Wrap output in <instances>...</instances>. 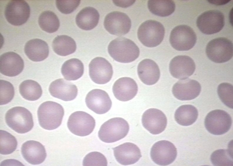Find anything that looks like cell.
<instances>
[{"label": "cell", "mask_w": 233, "mask_h": 166, "mask_svg": "<svg viewBox=\"0 0 233 166\" xmlns=\"http://www.w3.org/2000/svg\"><path fill=\"white\" fill-rule=\"evenodd\" d=\"M17 141L9 133L4 130H0V153L6 155L13 153L16 149Z\"/></svg>", "instance_id": "d6a6232c"}, {"label": "cell", "mask_w": 233, "mask_h": 166, "mask_svg": "<svg viewBox=\"0 0 233 166\" xmlns=\"http://www.w3.org/2000/svg\"><path fill=\"white\" fill-rule=\"evenodd\" d=\"M112 149L116 160L122 165L134 164L142 157L139 148L132 143H125Z\"/></svg>", "instance_id": "ffe728a7"}, {"label": "cell", "mask_w": 233, "mask_h": 166, "mask_svg": "<svg viewBox=\"0 0 233 166\" xmlns=\"http://www.w3.org/2000/svg\"><path fill=\"white\" fill-rule=\"evenodd\" d=\"M64 110L60 104L51 101L45 102L39 107L37 116L39 124L48 130L56 129L61 124Z\"/></svg>", "instance_id": "7a4b0ae2"}, {"label": "cell", "mask_w": 233, "mask_h": 166, "mask_svg": "<svg viewBox=\"0 0 233 166\" xmlns=\"http://www.w3.org/2000/svg\"><path fill=\"white\" fill-rule=\"evenodd\" d=\"M201 86L196 80L189 79H181L173 85L172 91L177 99L182 100L194 99L199 94Z\"/></svg>", "instance_id": "ac0fdd59"}, {"label": "cell", "mask_w": 233, "mask_h": 166, "mask_svg": "<svg viewBox=\"0 0 233 166\" xmlns=\"http://www.w3.org/2000/svg\"><path fill=\"white\" fill-rule=\"evenodd\" d=\"M104 26L110 34L119 36L125 35L129 31L131 21L126 14L119 11H114L106 16Z\"/></svg>", "instance_id": "7c38bea8"}, {"label": "cell", "mask_w": 233, "mask_h": 166, "mask_svg": "<svg viewBox=\"0 0 233 166\" xmlns=\"http://www.w3.org/2000/svg\"><path fill=\"white\" fill-rule=\"evenodd\" d=\"M84 166H107L106 158L101 153L94 152H90L84 157L83 162Z\"/></svg>", "instance_id": "8d00e7d4"}, {"label": "cell", "mask_w": 233, "mask_h": 166, "mask_svg": "<svg viewBox=\"0 0 233 166\" xmlns=\"http://www.w3.org/2000/svg\"><path fill=\"white\" fill-rule=\"evenodd\" d=\"M195 63L190 57L178 55L173 58L169 64V70L174 78L183 79L193 74L195 69Z\"/></svg>", "instance_id": "e0dca14e"}, {"label": "cell", "mask_w": 233, "mask_h": 166, "mask_svg": "<svg viewBox=\"0 0 233 166\" xmlns=\"http://www.w3.org/2000/svg\"><path fill=\"white\" fill-rule=\"evenodd\" d=\"M109 54L114 59L122 63H128L139 57L140 51L134 42L124 37H118L112 41L108 48Z\"/></svg>", "instance_id": "6da1fadb"}, {"label": "cell", "mask_w": 233, "mask_h": 166, "mask_svg": "<svg viewBox=\"0 0 233 166\" xmlns=\"http://www.w3.org/2000/svg\"><path fill=\"white\" fill-rule=\"evenodd\" d=\"M87 107L96 114L107 112L112 106L111 101L107 93L99 89H94L88 92L85 98Z\"/></svg>", "instance_id": "2e32d148"}, {"label": "cell", "mask_w": 233, "mask_h": 166, "mask_svg": "<svg viewBox=\"0 0 233 166\" xmlns=\"http://www.w3.org/2000/svg\"><path fill=\"white\" fill-rule=\"evenodd\" d=\"M177 155L176 148L171 142L165 140L159 141L152 146L150 156L152 161L159 165L165 166L172 163Z\"/></svg>", "instance_id": "4fadbf2b"}, {"label": "cell", "mask_w": 233, "mask_h": 166, "mask_svg": "<svg viewBox=\"0 0 233 166\" xmlns=\"http://www.w3.org/2000/svg\"><path fill=\"white\" fill-rule=\"evenodd\" d=\"M129 130V124L125 120L121 117H115L101 125L98 132V137L103 142L112 143L124 138Z\"/></svg>", "instance_id": "5b68a950"}, {"label": "cell", "mask_w": 233, "mask_h": 166, "mask_svg": "<svg viewBox=\"0 0 233 166\" xmlns=\"http://www.w3.org/2000/svg\"><path fill=\"white\" fill-rule=\"evenodd\" d=\"M111 64L104 58L98 57L92 60L89 64V75L92 81L98 84L109 82L113 74Z\"/></svg>", "instance_id": "5bb4252c"}, {"label": "cell", "mask_w": 233, "mask_h": 166, "mask_svg": "<svg viewBox=\"0 0 233 166\" xmlns=\"http://www.w3.org/2000/svg\"><path fill=\"white\" fill-rule=\"evenodd\" d=\"M49 90L52 96L65 101L74 99L78 94L76 86L63 79H57L52 82Z\"/></svg>", "instance_id": "7402d4cb"}, {"label": "cell", "mask_w": 233, "mask_h": 166, "mask_svg": "<svg viewBox=\"0 0 233 166\" xmlns=\"http://www.w3.org/2000/svg\"><path fill=\"white\" fill-rule=\"evenodd\" d=\"M138 91V87L136 82L129 77L119 78L114 82L112 87L113 92L116 98L123 102L133 98Z\"/></svg>", "instance_id": "44dd1931"}, {"label": "cell", "mask_w": 233, "mask_h": 166, "mask_svg": "<svg viewBox=\"0 0 233 166\" xmlns=\"http://www.w3.org/2000/svg\"><path fill=\"white\" fill-rule=\"evenodd\" d=\"M198 115L197 109L193 105L186 104L179 107L176 111L174 118L179 124L190 125L197 120Z\"/></svg>", "instance_id": "f1b7e54d"}, {"label": "cell", "mask_w": 233, "mask_h": 166, "mask_svg": "<svg viewBox=\"0 0 233 166\" xmlns=\"http://www.w3.org/2000/svg\"><path fill=\"white\" fill-rule=\"evenodd\" d=\"M163 25L157 21L149 20L142 23L137 31L138 39L144 46L153 47L159 45L164 37Z\"/></svg>", "instance_id": "277c9868"}, {"label": "cell", "mask_w": 233, "mask_h": 166, "mask_svg": "<svg viewBox=\"0 0 233 166\" xmlns=\"http://www.w3.org/2000/svg\"><path fill=\"white\" fill-rule=\"evenodd\" d=\"M147 6L152 14L164 17L172 14L175 11L174 2L170 0H150L148 1Z\"/></svg>", "instance_id": "f546056e"}, {"label": "cell", "mask_w": 233, "mask_h": 166, "mask_svg": "<svg viewBox=\"0 0 233 166\" xmlns=\"http://www.w3.org/2000/svg\"><path fill=\"white\" fill-rule=\"evenodd\" d=\"M24 67L23 60L15 52H7L0 56V72L5 76H16L22 72Z\"/></svg>", "instance_id": "d6986e66"}, {"label": "cell", "mask_w": 233, "mask_h": 166, "mask_svg": "<svg viewBox=\"0 0 233 166\" xmlns=\"http://www.w3.org/2000/svg\"><path fill=\"white\" fill-rule=\"evenodd\" d=\"M137 73L141 80L145 84L151 85L156 83L160 72L157 64L153 60L146 59L141 61L137 67Z\"/></svg>", "instance_id": "cb8c5ba5"}, {"label": "cell", "mask_w": 233, "mask_h": 166, "mask_svg": "<svg viewBox=\"0 0 233 166\" xmlns=\"http://www.w3.org/2000/svg\"><path fill=\"white\" fill-rule=\"evenodd\" d=\"M143 126L153 135L159 134L165 129L167 119L164 114L161 110L150 108L146 110L142 117Z\"/></svg>", "instance_id": "9a60e30c"}, {"label": "cell", "mask_w": 233, "mask_h": 166, "mask_svg": "<svg viewBox=\"0 0 233 166\" xmlns=\"http://www.w3.org/2000/svg\"><path fill=\"white\" fill-rule=\"evenodd\" d=\"M197 36L193 30L187 25L177 26L170 33L169 42L175 49L180 51H188L195 45Z\"/></svg>", "instance_id": "52a82bcc"}, {"label": "cell", "mask_w": 233, "mask_h": 166, "mask_svg": "<svg viewBox=\"0 0 233 166\" xmlns=\"http://www.w3.org/2000/svg\"><path fill=\"white\" fill-rule=\"evenodd\" d=\"M52 46L56 53L62 56L73 53L76 49V44L74 39L66 35L57 36L54 39Z\"/></svg>", "instance_id": "83f0119b"}, {"label": "cell", "mask_w": 233, "mask_h": 166, "mask_svg": "<svg viewBox=\"0 0 233 166\" xmlns=\"http://www.w3.org/2000/svg\"><path fill=\"white\" fill-rule=\"evenodd\" d=\"M208 57L216 63H223L229 61L233 56L232 42L224 37H219L210 41L206 49Z\"/></svg>", "instance_id": "8992f818"}, {"label": "cell", "mask_w": 233, "mask_h": 166, "mask_svg": "<svg viewBox=\"0 0 233 166\" xmlns=\"http://www.w3.org/2000/svg\"><path fill=\"white\" fill-rule=\"evenodd\" d=\"M0 104H6L11 101L14 96V87L10 82L0 80Z\"/></svg>", "instance_id": "d590c367"}, {"label": "cell", "mask_w": 233, "mask_h": 166, "mask_svg": "<svg viewBox=\"0 0 233 166\" xmlns=\"http://www.w3.org/2000/svg\"><path fill=\"white\" fill-rule=\"evenodd\" d=\"M21 151L25 160L33 165L41 164L46 157L44 146L36 141L29 140L24 143L21 146Z\"/></svg>", "instance_id": "603a6c76"}, {"label": "cell", "mask_w": 233, "mask_h": 166, "mask_svg": "<svg viewBox=\"0 0 233 166\" xmlns=\"http://www.w3.org/2000/svg\"><path fill=\"white\" fill-rule=\"evenodd\" d=\"M218 96L227 106L233 109V87L231 84L224 82L219 84L217 89Z\"/></svg>", "instance_id": "e575fe53"}, {"label": "cell", "mask_w": 233, "mask_h": 166, "mask_svg": "<svg viewBox=\"0 0 233 166\" xmlns=\"http://www.w3.org/2000/svg\"><path fill=\"white\" fill-rule=\"evenodd\" d=\"M80 1L57 0L56 1V6L61 13L65 14L71 13L78 7Z\"/></svg>", "instance_id": "74e56055"}, {"label": "cell", "mask_w": 233, "mask_h": 166, "mask_svg": "<svg viewBox=\"0 0 233 166\" xmlns=\"http://www.w3.org/2000/svg\"><path fill=\"white\" fill-rule=\"evenodd\" d=\"M30 12L29 6L25 1L13 0L6 5L4 15L10 24L19 26L26 22L29 17Z\"/></svg>", "instance_id": "8fae6325"}, {"label": "cell", "mask_w": 233, "mask_h": 166, "mask_svg": "<svg viewBox=\"0 0 233 166\" xmlns=\"http://www.w3.org/2000/svg\"><path fill=\"white\" fill-rule=\"evenodd\" d=\"M19 91L24 99L31 101L39 99L41 96L42 90L40 85L31 79L24 80L19 86Z\"/></svg>", "instance_id": "4dcf8cb0"}, {"label": "cell", "mask_w": 233, "mask_h": 166, "mask_svg": "<svg viewBox=\"0 0 233 166\" xmlns=\"http://www.w3.org/2000/svg\"><path fill=\"white\" fill-rule=\"evenodd\" d=\"M25 53L31 60L36 62L42 61L48 57L49 49L47 44L39 39H31L26 44Z\"/></svg>", "instance_id": "d4e9b609"}, {"label": "cell", "mask_w": 233, "mask_h": 166, "mask_svg": "<svg viewBox=\"0 0 233 166\" xmlns=\"http://www.w3.org/2000/svg\"><path fill=\"white\" fill-rule=\"evenodd\" d=\"M204 124L206 129L211 134L222 135L227 132L231 128L232 119L229 114L226 111L214 110L207 115Z\"/></svg>", "instance_id": "ba28073f"}, {"label": "cell", "mask_w": 233, "mask_h": 166, "mask_svg": "<svg viewBox=\"0 0 233 166\" xmlns=\"http://www.w3.org/2000/svg\"><path fill=\"white\" fill-rule=\"evenodd\" d=\"M99 14L98 11L91 7H87L82 9L77 14L76 22L77 26L85 30H91L97 25Z\"/></svg>", "instance_id": "484cf974"}, {"label": "cell", "mask_w": 233, "mask_h": 166, "mask_svg": "<svg viewBox=\"0 0 233 166\" xmlns=\"http://www.w3.org/2000/svg\"><path fill=\"white\" fill-rule=\"evenodd\" d=\"M38 23L43 30L49 33L56 32L60 26L58 17L50 11H44L41 14L39 18Z\"/></svg>", "instance_id": "1f68e13d"}, {"label": "cell", "mask_w": 233, "mask_h": 166, "mask_svg": "<svg viewBox=\"0 0 233 166\" xmlns=\"http://www.w3.org/2000/svg\"><path fill=\"white\" fill-rule=\"evenodd\" d=\"M210 160L215 166H233L232 151L229 149H219L211 155Z\"/></svg>", "instance_id": "836d02e7"}, {"label": "cell", "mask_w": 233, "mask_h": 166, "mask_svg": "<svg viewBox=\"0 0 233 166\" xmlns=\"http://www.w3.org/2000/svg\"><path fill=\"white\" fill-rule=\"evenodd\" d=\"M67 125L69 131L73 134L80 136H85L93 131L95 126V121L88 113L83 111H76L69 117Z\"/></svg>", "instance_id": "9c48e42d"}, {"label": "cell", "mask_w": 233, "mask_h": 166, "mask_svg": "<svg viewBox=\"0 0 233 166\" xmlns=\"http://www.w3.org/2000/svg\"><path fill=\"white\" fill-rule=\"evenodd\" d=\"M5 119L9 127L20 134L29 132L34 125L31 113L22 107H15L9 110L6 114Z\"/></svg>", "instance_id": "3957f363"}, {"label": "cell", "mask_w": 233, "mask_h": 166, "mask_svg": "<svg viewBox=\"0 0 233 166\" xmlns=\"http://www.w3.org/2000/svg\"><path fill=\"white\" fill-rule=\"evenodd\" d=\"M230 0H208L210 3L217 5L225 4L228 3Z\"/></svg>", "instance_id": "f35d334b"}, {"label": "cell", "mask_w": 233, "mask_h": 166, "mask_svg": "<svg viewBox=\"0 0 233 166\" xmlns=\"http://www.w3.org/2000/svg\"><path fill=\"white\" fill-rule=\"evenodd\" d=\"M196 24L200 31L206 34L218 33L223 28L224 17L223 14L217 10H210L204 12L198 17Z\"/></svg>", "instance_id": "30bf717a"}, {"label": "cell", "mask_w": 233, "mask_h": 166, "mask_svg": "<svg viewBox=\"0 0 233 166\" xmlns=\"http://www.w3.org/2000/svg\"><path fill=\"white\" fill-rule=\"evenodd\" d=\"M61 72L65 79L76 80L81 78L84 72V66L81 61L75 58L65 61L62 65Z\"/></svg>", "instance_id": "4316f807"}]
</instances>
